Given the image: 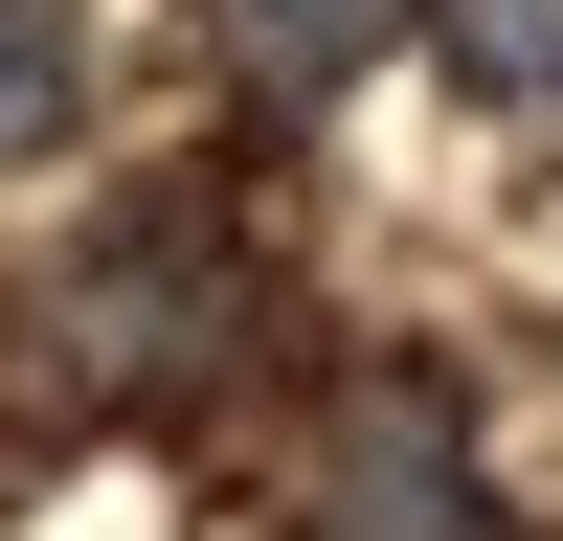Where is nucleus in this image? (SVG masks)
I'll list each match as a JSON object with an SVG mask.
<instances>
[{
    "instance_id": "f257e3e1",
    "label": "nucleus",
    "mask_w": 563,
    "mask_h": 541,
    "mask_svg": "<svg viewBox=\"0 0 563 541\" xmlns=\"http://www.w3.org/2000/svg\"><path fill=\"white\" fill-rule=\"evenodd\" d=\"M68 339H90V384L180 406V384H203L225 339H271V270H249V225H225V203L135 180V203H113V249L68 270Z\"/></svg>"
},
{
    "instance_id": "f03ea898",
    "label": "nucleus",
    "mask_w": 563,
    "mask_h": 541,
    "mask_svg": "<svg viewBox=\"0 0 563 541\" xmlns=\"http://www.w3.org/2000/svg\"><path fill=\"white\" fill-rule=\"evenodd\" d=\"M316 541H519L451 361H339L316 384Z\"/></svg>"
},
{
    "instance_id": "7ed1b4c3",
    "label": "nucleus",
    "mask_w": 563,
    "mask_h": 541,
    "mask_svg": "<svg viewBox=\"0 0 563 541\" xmlns=\"http://www.w3.org/2000/svg\"><path fill=\"white\" fill-rule=\"evenodd\" d=\"M203 23H225V68H249V90H294V113H316V90H361L384 45H429L451 0H203Z\"/></svg>"
},
{
    "instance_id": "20e7f679",
    "label": "nucleus",
    "mask_w": 563,
    "mask_h": 541,
    "mask_svg": "<svg viewBox=\"0 0 563 541\" xmlns=\"http://www.w3.org/2000/svg\"><path fill=\"white\" fill-rule=\"evenodd\" d=\"M451 68L496 113H563V0H451Z\"/></svg>"
},
{
    "instance_id": "39448f33",
    "label": "nucleus",
    "mask_w": 563,
    "mask_h": 541,
    "mask_svg": "<svg viewBox=\"0 0 563 541\" xmlns=\"http://www.w3.org/2000/svg\"><path fill=\"white\" fill-rule=\"evenodd\" d=\"M68 113V23H45V0H0V135H45Z\"/></svg>"
}]
</instances>
